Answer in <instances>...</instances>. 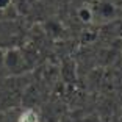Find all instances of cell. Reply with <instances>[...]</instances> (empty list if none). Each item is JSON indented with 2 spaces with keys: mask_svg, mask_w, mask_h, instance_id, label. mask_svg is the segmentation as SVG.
<instances>
[{
  "mask_svg": "<svg viewBox=\"0 0 122 122\" xmlns=\"http://www.w3.org/2000/svg\"><path fill=\"white\" fill-rule=\"evenodd\" d=\"M19 122H38V114L33 110H27L25 113H22L19 117Z\"/></svg>",
  "mask_w": 122,
  "mask_h": 122,
  "instance_id": "1",
  "label": "cell"
}]
</instances>
